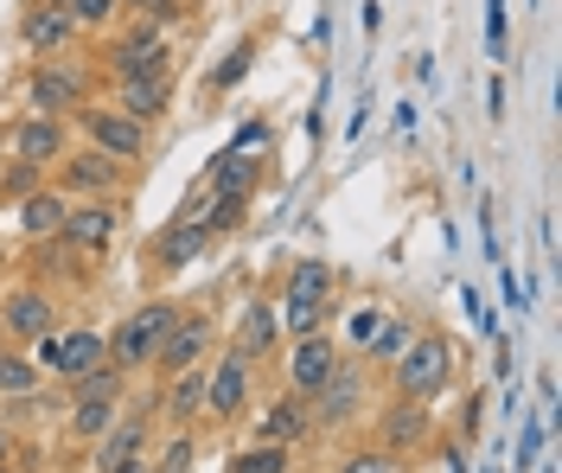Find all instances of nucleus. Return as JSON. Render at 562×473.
Returning a JSON list of instances; mask_svg holds the SVG:
<instances>
[{"label":"nucleus","instance_id":"obj_11","mask_svg":"<svg viewBox=\"0 0 562 473\" xmlns=\"http://www.w3.org/2000/svg\"><path fill=\"white\" fill-rule=\"evenodd\" d=\"M70 122L83 128V147H97V154H109V160H122V167L147 160V128L128 122L122 110H109V103H83Z\"/></svg>","mask_w":562,"mask_h":473},{"label":"nucleus","instance_id":"obj_8","mask_svg":"<svg viewBox=\"0 0 562 473\" xmlns=\"http://www.w3.org/2000/svg\"><path fill=\"white\" fill-rule=\"evenodd\" d=\"M128 180H135V167L109 160L97 147H70L65 160H58V192H65L70 205H77V199H122Z\"/></svg>","mask_w":562,"mask_h":473},{"label":"nucleus","instance_id":"obj_31","mask_svg":"<svg viewBox=\"0 0 562 473\" xmlns=\"http://www.w3.org/2000/svg\"><path fill=\"white\" fill-rule=\"evenodd\" d=\"M122 416V403H70V441H103L109 436V423Z\"/></svg>","mask_w":562,"mask_h":473},{"label":"nucleus","instance_id":"obj_1","mask_svg":"<svg viewBox=\"0 0 562 473\" xmlns=\"http://www.w3.org/2000/svg\"><path fill=\"white\" fill-rule=\"evenodd\" d=\"M384 384H390V397H409V403H435L441 391H454V346H448V333L422 327L384 364Z\"/></svg>","mask_w":562,"mask_h":473},{"label":"nucleus","instance_id":"obj_27","mask_svg":"<svg viewBox=\"0 0 562 473\" xmlns=\"http://www.w3.org/2000/svg\"><path fill=\"white\" fill-rule=\"evenodd\" d=\"M333 282H339V269L319 262V256H301V262L288 269V294H294V301H333Z\"/></svg>","mask_w":562,"mask_h":473},{"label":"nucleus","instance_id":"obj_19","mask_svg":"<svg viewBox=\"0 0 562 473\" xmlns=\"http://www.w3.org/2000/svg\"><path fill=\"white\" fill-rule=\"evenodd\" d=\"M211 244H217V237H211L199 218H173L160 237H154V250H147V256H154V269H160V275H179V269H192Z\"/></svg>","mask_w":562,"mask_h":473},{"label":"nucleus","instance_id":"obj_9","mask_svg":"<svg viewBox=\"0 0 562 473\" xmlns=\"http://www.w3.org/2000/svg\"><path fill=\"white\" fill-rule=\"evenodd\" d=\"M249 391H256V364L244 352H217L205 359V423L211 429H224V423H237L249 409Z\"/></svg>","mask_w":562,"mask_h":473},{"label":"nucleus","instance_id":"obj_15","mask_svg":"<svg viewBox=\"0 0 562 473\" xmlns=\"http://www.w3.org/2000/svg\"><path fill=\"white\" fill-rule=\"evenodd\" d=\"M7 147H13V160H26V167H38V173H52V167L70 154V122L20 115V122L7 128Z\"/></svg>","mask_w":562,"mask_h":473},{"label":"nucleus","instance_id":"obj_40","mask_svg":"<svg viewBox=\"0 0 562 473\" xmlns=\"http://www.w3.org/2000/svg\"><path fill=\"white\" fill-rule=\"evenodd\" d=\"M0 468H13V429H0Z\"/></svg>","mask_w":562,"mask_h":473},{"label":"nucleus","instance_id":"obj_41","mask_svg":"<svg viewBox=\"0 0 562 473\" xmlns=\"http://www.w3.org/2000/svg\"><path fill=\"white\" fill-rule=\"evenodd\" d=\"M115 473H147V454H135V461H122Z\"/></svg>","mask_w":562,"mask_h":473},{"label":"nucleus","instance_id":"obj_14","mask_svg":"<svg viewBox=\"0 0 562 473\" xmlns=\"http://www.w3.org/2000/svg\"><path fill=\"white\" fill-rule=\"evenodd\" d=\"M115 230H122V205H115V199H77V205L65 212L58 244L77 250V256H109Z\"/></svg>","mask_w":562,"mask_h":473},{"label":"nucleus","instance_id":"obj_25","mask_svg":"<svg viewBox=\"0 0 562 473\" xmlns=\"http://www.w3.org/2000/svg\"><path fill=\"white\" fill-rule=\"evenodd\" d=\"M38 384H45L38 359L13 352V346H0V397H7V403H26V397H38Z\"/></svg>","mask_w":562,"mask_h":473},{"label":"nucleus","instance_id":"obj_4","mask_svg":"<svg viewBox=\"0 0 562 473\" xmlns=\"http://www.w3.org/2000/svg\"><path fill=\"white\" fill-rule=\"evenodd\" d=\"M179 307H186V301L160 294V301H140V307L128 314V320H115V333H109V364H115L122 378L147 371V364H154V352H160V339L173 333Z\"/></svg>","mask_w":562,"mask_h":473},{"label":"nucleus","instance_id":"obj_34","mask_svg":"<svg viewBox=\"0 0 562 473\" xmlns=\"http://www.w3.org/2000/svg\"><path fill=\"white\" fill-rule=\"evenodd\" d=\"M192 461H199V441H192V429H173V436H167V448H160V461H147V473H192Z\"/></svg>","mask_w":562,"mask_h":473},{"label":"nucleus","instance_id":"obj_30","mask_svg":"<svg viewBox=\"0 0 562 473\" xmlns=\"http://www.w3.org/2000/svg\"><path fill=\"white\" fill-rule=\"evenodd\" d=\"M65 20L77 33H109V26H122L128 13H122V0H65Z\"/></svg>","mask_w":562,"mask_h":473},{"label":"nucleus","instance_id":"obj_2","mask_svg":"<svg viewBox=\"0 0 562 473\" xmlns=\"http://www.w3.org/2000/svg\"><path fill=\"white\" fill-rule=\"evenodd\" d=\"M97 65H103L109 83H128V77H167L173 71V45H167L160 26H147V20H122V26H109L103 33Z\"/></svg>","mask_w":562,"mask_h":473},{"label":"nucleus","instance_id":"obj_3","mask_svg":"<svg viewBox=\"0 0 562 473\" xmlns=\"http://www.w3.org/2000/svg\"><path fill=\"white\" fill-rule=\"evenodd\" d=\"M441 441V423H435V403H409V397H384L378 416H371V448H384L390 461H422L435 454Z\"/></svg>","mask_w":562,"mask_h":473},{"label":"nucleus","instance_id":"obj_20","mask_svg":"<svg viewBox=\"0 0 562 473\" xmlns=\"http://www.w3.org/2000/svg\"><path fill=\"white\" fill-rule=\"evenodd\" d=\"M147 403H154L173 429H199V423H205V364H199V371H179V378H167V384H160Z\"/></svg>","mask_w":562,"mask_h":473},{"label":"nucleus","instance_id":"obj_26","mask_svg":"<svg viewBox=\"0 0 562 473\" xmlns=\"http://www.w3.org/2000/svg\"><path fill=\"white\" fill-rule=\"evenodd\" d=\"M276 320H281V339H307V333H326L333 301H294V294H281Z\"/></svg>","mask_w":562,"mask_h":473},{"label":"nucleus","instance_id":"obj_21","mask_svg":"<svg viewBox=\"0 0 562 473\" xmlns=\"http://www.w3.org/2000/svg\"><path fill=\"white\" fill-rule=\"evenodd\" d=\"M109 110H122L128 122L154 128L160 115L173 110V71H167V77H128V83H115V103H109Z\"/></svg>","mask_w":562,"mask_h":473},{"label":"nucleus","instance_id":"obj_35","mask_svg":"<svg viewBox=\"0 0 562 473\" xmlns=\"http://www.w3.org/2000/svg\"><path fill=\"white\" fill-rule=\"evenodd\" d=\"M384 327V307H351L346 314V359H364V346Z\"/></svg>","mask_w":562,"mask_h":473},{"label":"nucleus","instance_id":"obj_36","mask_svg":"<svg viewBox=\"0 0 562 473\" xmlns=\"http://www.w3.org/2000/svg\"><path fill=\"white\" fill-rule=\"evenodd\" d=\"M186 7H192V0H122V13H128V20H147V26H160V33L186 20Z\"/></svg>","mask_w":562,"mask_h":473},{"label":"nucleus","instance_id":"obj_24","mask_svg":"<svg viewBox=\"0 0 562 473\" xmlns=\"http://www.w3.org/2000/svg\"><path fill=\"white\" fill-rule=\"evenodd\" d=\"M262 180V154H249V147H231L217 167H211V192L217 199H249Z\"/></svg>","mask_w":562,"mask_h":473},{"label":"nucleus","instance_id":"obj_12","mask_svg":"<svg viewBox=\"0 0 562 473\" xmlns=\"http://www.w3.org/2000/svg\"><path fill=\"white\" fill-rule=\"evenodd\" d=\"M211 359V307H179L173 333L160 339V352H154V384H167V378H179V371H199V364Z\"/></svg>","mask_w":562,"mask_h":473},{"label":"nucleus","instance_id":"obj_23","mask_svg":"<svg viewBox=\"0 0 562 473\" xmlns=\"http://www.w3.org/2000/svg\"><path fill=\"white\" fill-rule=\"evenodd\" d=\"M65 212H70V199L52 180L38 185L33 199H20V230H26V244H52V237L65 230Z\"/></svg>","mask_w":562,"mask_h":473},{"label":"nucleus","instance_id":"obj_37","mask_svg":"<svg viewBox=\"0 0 562 473\" xmlns=\"http://www.w3.org/2000/svg\"><path fill=\"white\" fill-rule=\"evenodd\" d=\"M38 185H45V173H38V167H26V160L0 167V205H20V199H33Z\"/></svg>","mask_w":562,"mask_h":473},{"label":"nucleus","instance_id":"obj_39","mask_svg":"<svg viewBox=\"0 0 562 473\" xmlns=\"http://www.w3.org/2000/svg\"><path fill=\"white\" fill-rule=\"evenodd\" d=\"M244 212H249V199H217V192H211V205L199 212V224H205L211 237H224V230L244 224Z\"/></svg>","mask_w":562,"mask_h":473},{"label":"nucleus","instance_id":"obj_16","mask_svg":"<svg viewBox=\"0 0 562 473\" xmlns=\"http://www.w3.org/2000/svg\"><path fill=\"white\" fill-rule=\"evenodd\" d=\"M256 441H269V448H288V454H294V441H314V409H307V397H294V391L281 384L276 397L262 403Z\"/></svg>","mask_w":562,"mask_h":473},{"label":"nucleus","instance_id":"obj_7","mask_svg":"<svg viewBox=\"0 0 562 473\" xmlns=\"http://www.w3.org/2000/svg\"><path fill=\"white\" fill-rule=\"evenodd\" d=\"M364 397H371V364L346 359L339 371H333V384H326L319 397H307V409H314V436H339V429H351V423L364 416Z\"/></svg>","mask_w":562,"mask_h":473},{"label":"nucleus","instance_id":"obj_42","mask_svg":"<svg viewBox=\"0 0 562 473\" xmlns=\"http://www.w3.org/2000/svg\"><path fill=\"white\" fill-rule=\"evenodd\" d=\"M0 473H13V468H0Z\"/></svg>","mask_w":562,"mask_h":473},{"label":"nucleus","instance_id":"obj_5","mask_svg":"<svg viewBox=\"0 0 562 473\" xmlns=\"http://www.w3.org/2000/svg\"><path fill=\"white\" fill-rule=\"evenodd\" d=\"M90 90H97V71L83 58H38L33 71H26V115L70 122L90 103Z\"/></svg>","mask_w":562,"mask_h":473},{"label":"nucleus","instance_id":"obj_18","mask_svg":"<svg viewBox=\"0 0 562 473\" xmlns=\"http://www.w3.org/2000/svg\"><path fill=\"white\" fill-rule=\"evenodd\" d=\"M20 45H26L33 58H65L70 45H77V26L65 20V7H45V0H33V7L20 13Z\"/></svg>","mask_w":562,"mask_h":473},{"label":"nucleus","instance_id":"obj_29","mask_svg":"<svg viewBox=\"0 0 562 473\" xmlns=\"http://www.w3.org/2000/svg\"><path fill=\"white\" fill-rule=\"evenodd\" d=\"M122 391H128V378L115 364H97V371H83L70 384V403H122Z\"/></svg>","mask_w":562,"mask_h":473},{"label":"nucleus","instance_id":"obj_17","mask_svg":"<svg viewBox=\"0 0 562 473\" xmlns=\"http://www.w3.org/2000/svg\"><path fill=\"white\" fill-rule=\"evenodd\" d=\"M147 436H154V403H140V409H128V416H115L109 436L97 441V473H115L122 461L147 454Z\"/></svg>","mask_w":562,"mask_h":473},{"label":"nucleus","instance_id":"obj_6","mask_svg":"<svg viewBox=\"0 0 562 473\" xmlns=\"http://www.w3.org/2000/svg\"><path fill=\"white\" fill-rule=\"evenodd\" d=\"M58 294L38 289V282H20V289L0 294V346H13V352H33L38 339H52L58 333Z\"/></svg>","mask_w":562,"mask_h":473},{"label":"nucleus","instance_id":"obj_33","mask_svg":"<svg viewBox=\"0 0 562 473\" xmlns=\"http://www.w3.org/2000/svg\"><path fill=\"white\" fill-rule=\"evenodd\" d=\"M256 52H262V38H256V33H249V38H237V52H231V58L217 65V77H205V97H224L231 83H244V71L256 65Z\"/></svg>","mask_w":562,"mask_h":473},{"label":"nucleus","instance_id":"obj_32","mask_svg":"<svg viewBox=\"0 0 562 473\" xmlns=\"http://www.w3.org/2000/svg\"><path fill=\"white\" fill-rule=\"evenodd\" d=\"M231 473H294V454L288 448H269V441H249L231 454Z\"/></svg>","mask_w":562,"mask_h":473},{"label":"nucleus","instance_id":"obj_10","mask_svg":"<svg viewBox=\"0 0 562 473\" xmlns=\"http://www.w3.org/2000/svg\"><path fill=\"white\" fill-rule=\"evenodd\" d=\"M38 371H52L58 384H77L83 371H97V364H109V333L97 327H58L52 339H38Z\"/></svg>","mask_w":562,"mask_h":473},{"label":"nucleus","instance_id":"obj_22","mask_svg":"<svg viewBox=\"0 0 562 473\" xmlns=\"http://www.w3.org/2000/svg\"><path fill=\"white\" fill-rule=\"evenodd\" d=\"M281 346V320H276V307L269 301H249L244 307V320H237V333H231V352H244L249 364H262L269 352Z\"/></svg>","mask_w":562,"mask_h":473},{"label":"nucleus","instance_id":"obj_13","mask_svg":"<svg viewBox=\"0 0 562 473\" xmlns=\"http://www.w3.org/2000/svg\"><path fill=\"white\" fill-rule=\"evenodd\" d=\"M346 364V346L333 339V333H307V339H294V352H288V391L294 397H319L326 384H333V371Z\"/></svg>","mask_w":562,"mask_h":473},{"label":"nucleus","instance_id":"obj_38","mask_svg":"<svg viewBox=\"0 0 562 473\" xmlns=\"http://www.w3.org/2000/svg\"><path fill=\"white\" fill-rule=\"evenodd\" d=\"M333 473H409V468H403V461H390L384 448H346Z\"/></svg>","mask_w":562,"mask_h":473},{"label":"nucleus","instance_id":"obj_28","mask_svg":"<svg viewBox=\"0 0 562 473\" xmlns=\"http://www.w3.org/2000/svg\"><path fill=\"white\" fill-rule=\"evenodd\" d=\"M409 339H416V320H403V314H384V327H378V339L364 346V364H371V371H384V364L396 359V352H403Z\"/></svg>","mask_w":562,"mask_h":473}]
</instances>
